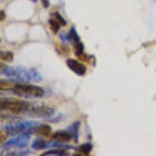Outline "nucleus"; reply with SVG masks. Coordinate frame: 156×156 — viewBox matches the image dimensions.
<instances>
[{
  "label": "nucleus",
  "instance_id": "nucleus-15",
  "mask_svg": "<svg viewBox=\"0 0 156 156\" xmlns=\"http://www.w3.org/2000/svg\"><path fill=\"white\" fill-rule=\"evenodd\" d=\"M14 83L8 80H0V91H10L12 90Z\"/></svg>",
  "mask_w": 156,
  "mask_h": 156
},
{
  "label": "nucleus",
  "instance_id": "nucleus-8",
  "mask_svg": "<svg viewBox=\"0 0 156 156\" xmlns=\"http://www.w3.org/2000/svg\"><path fill=\"white\" fill-rule=\"evenodd\" d=\"M51 138L55 140V141H60V142H67L69 141L73 138V136L69 131H65V130H60L56 131L54 133L51 134Z\"/></svg>",
  "mask_w": 156,
  "mask_h": 156
},
{
  "label": "nucleus",
  "instance_id": "nucleus-17",
  "mask_svg": "<svg viewBox=\"0 0 156 156\" xmlns=\"http://www.w3.org/2000/svg\"><path fill=\"white\" fill-rule=\"evenodd\" d=\"M49 25H50V29H51V30L55 34L58 33V31L60 30L61 24L56 21V19H50V20H49Z\"/></svg>",
  "mask_w": 156,
  "mask_h": 156
},
{
  "label": "nucleus",
  "instance_id": "nucleus-13",
  "mask_svg": "<svg viewBox=\"0 0 156 156\" xmlns=\"http://www.w3.org/2000/svg\"><path fill=\"white\" fill-rule=\"evenodd\" d=\"M92 145L91 143L83 144L77 148L78 153H81L83 154H88L92 151Z\"/></svg>",
  "mask_w": 156,
  "mask_h": 156
},
{
  "label": "nucleus",
  "instance_id": "nucleus-23",
  "mask_svg": "<svg viewBox=\"0 0 156 156\" xmlns=\"http://www.w3.org/2000/svg\"><path fill=\"white\" fill-rule=\"evenodd\" d=\"M5 67V66L3 64H0V72H2V70H3V69Z\"/></svg>",
  "mask_w": 156,
  "mask_h": 156
},
{
  "label": "nucleus",
  "instance_id": "nucleus-6",
  "mask_svg": "<svg viewBox=\"0 0 156 156\" xmlns=\"http://www.w3.org/2000/svg\"><path fill=\"white\" fill-rule=\"evenodd\" d=\"M30 141V134L29 133L20 134L14 138H12L8 141H6L2 146V148L3 150H10L12 148H25L26 146H27Z\"/></svg>",
  "mask_w": 156,
  "mask_h": 156
},
{
  "label": "nucleus",
  "instance_id": "nucleus-21",
  "mask_svg": "<svg viewBox=\"0 0 156 156\" xmlns=\"http://www.w3.org/2000/svg\"><path fill=\"white\" fill-rule=\"evenodd\" d=\"M41 3L44 8H48L50 6V1L49 0H41Z\"/></svg>",
  "mask_w": 156,
  "mask_h": 156
},
{
  "label": "nucleus",
  "instance_id": "nucleus-10",
  "mask_svg": "<svg viewBox=\"0 0 156 156\" xmlns=\"http://www.w3.org/2000/svg\"><path fill=\"white\" fill-rule=\"evenodd\" d=\"M32 148L36 151H41V150H45L46 148L49 147V142L44 141L43 139H36L32 143Z\"/></svg>",
  "mask_w": 156,
  "mask_h": 156
},
{
  "label": "nucleus",
  "instance_id": "nucleus-14",
  "mask_svg": "<svg viewBox=\"0 0 156 156\" xmlns=\"http://www.w3.org/2000/svg\"><path fill=\"white\" fill-rule=\"evenodd\" d=\"M14 58V54L11 51H0V60L6 62H12Z\"/></svg>",
  "mask_w": 156,
  "mask_h": 156
},
{
  "label": "nucleus",
  "instance_id": "nucleus-3",
  "mask_svg": "<svg viewBox=\"0 0 156 156\" xmlns=\"http://www.w3.org/2000/svg\"><path fill=\"white\" fill-rule=\"evenodd\" d=\"M38 125L39 123L37 121L18 120L3 126V128L6 131L8 136H16L24 133L30 134L34 132V129Z\"/></svg>",
  "mask_w": 156,
  "mask_h": 156
},
{
  "label": "nucleus",
  "instance_id": "nucleus-1",
  "mask_svg": "<svg viewBox=\"0 0 156 156\" xmlns=\"http://www.w3.org/2000/svg\"><path fill=\"white\" fill-rule=\"evenodd\" d=\"M1 73L14 81H19L21 83H37L42 80L41 74L38 70L32 68L23 66H5Z\"/></svg>",
  "mask_w": 156,
  "mask_h": 156
},
{
  "label": "nucleus",
  "instance_id": "nucleus-18",
  "mask_svg": "<svg viewBox=\"0 0 156 156\" xmlns=\"http://www.w3.org/2000/svg\"><path fill=\"white\" fill-rule=\"evenodd\" d=\"M54 16H55V17H56V21H58V22L61 24V26H66L67 21L65 20L62 16H61V14H60V13H58V12L54 13Z\"/></svg>",
  "mask_w": 156,
  "mask_h": 156
},
{
  "label": "nucleus",
  "instance_id": "nucleus-5",
  "mask_svg": "<svg viewBox=\"0 0 156 156\" xmlns=\"http://www.w3.org/2000/svg\"><path fill=\"white\" fill-rule=\"evenodd\" d=\"M55 113L52 107L45 105H31L27 115L34 118L48 119L51 117Z\"/></svg>",
  "mask_w": 156,
  "mask_h": 156
},
{
  "label": "nucleus",
  "instance_id": "nucleus-20",
  "mask_svg": "<svg viewBox=\"0 0 156 156\" xmlns=\"http://www.w3.org/2000/svg\"><path fill=\"white\" fill-rule=\"evenodd\" d=\"M60 38H61V39H62V41L68 42V43H69V36H68V34H66L62 33L61 34V35H60Z\"/></svg>",
  "mask_w": 156,
  "mask_h": 156
},
{
  "label": "nucleus",
  "instance_id": "nucleus-22",
  "mask_svg": "<svg viewBox=\"0 0 156 156\" xmlns=\"http://www.w3.org/2000/svg\"><path fill=\"white\" fill-rule=\"evenodd\" d=\"M6 18V13L4 11H0V21H3L5 20Z\"/></svg>",
  "mask_w": 156,
  "mask_h": 156
},
{
  "label": "nucleus",
  "instance_id": "nucleus-24",
  "mask_svg": "<svg viewBox=\"0 0 156 156\" xmlns=\"http://www.w3.org/2000/svg\"><path fill=\"white\" fill-rule=\"evenodd\" d=\"M31 1H33L34 3H37L38 2V0H31Z\"/></svg>",
  "mask_w": 156,
  "mask_h": 156
},
{
  "label": "nucleus",
  "instance_id": "nucleus-19",
  "mask_svg": "<svg viewBox=\"0 0 156 156\" xmlns=\"http://www.w3.org/2000/svg\"><path fill=\"white\" fill-rule=\"evenodd\" d=\"M8 136V133H6V131L3 128H0V144L3 143L6 141Z\"/></svg>",
  "mask_w": 156,
  "mask_h": 156
},
{
  "label": "nucleus",
  "instance_id": "nucleus-16",
  "mask_svg": "<svg viewBox=\"0 0 156 156\" xmlns=\"http://www.w3.org/2000/svg\"><path fill=\"white\" fill-rule=\"evenodd\" d=\"M42 156L45 155H69V153H67L66 151L65 150H52V151H47V152H44L41 154Z\"/></svg>",
  "mask_w": 156,
  "mask_h": 156
},
{
  "label": "nucleus",
  "instance_id": "nucleus-12",
  "mask_svg": "<svg viewBox=\"0 0 156 156\" xmlns=\"http://www.w3.org/2000/svg\"><path fill=\"white\" fill-rule=\"evenodd\" d=\"M68 36H69V43H73V44H75V43H78V42L80 41V37L78 34V32H77L76 29L74 26H73L70 30H69V33L68 34Z\"/></svg>",
  "mask_w": 156,
  "mask_h": 156
},
{
  "label": "nucleus",
  "instance_id": "nucleus-7",
  "mask_svg": "<svg viewBox=\"0 0 156 156\" xmlns=\"http://www.w3.org/2000/svg\"><path fill=\"white\" fill-rule=\"evenodd\" d=\"M66 65L70 70L79 76H83L87 72V67L84 65L80 63L75 59H68L66 61Z\"/></svg>",
  "mask_w": 156,
  "mask_h": 156
},
{
  "label": "nucleus",
  "instance_id": "nucleus-9",
  "mask_svg": "<svg viewBox=\"0 0 156 156\" xmlns=\"http://www.w3.org/2000/svg\"><path fill=\"white\" fill-rule=\"evenodd\" d=\"M34 133H37L38 135L43 136H48L51 134V127L48 124H39L34 129Z\"/></svg>",
  "mask_w": 156,
  "mask_h": 156
},
{
  "label": "nucleus",
  "instance_id": "nucleus-11",
  "mask_svg": "<svg viewBox=\"0 0 156 156\" xmlns=\"http://www.w3.org/2000/svg\"><path fill=\"white\" fill-rule=\"evenodd\" d=\"M80 122L77 121V122H74L72 125L69 126V128H68V130L69 131V133H71L72 136H73V138L74 139L75 142L78 141V139H79V131H80Z\"/></svg>",
  "mask_w": 156,
  "mask_h": 156
},
{
  "label": "nucleus",
  "instance_id": "nucleus-25",
  "mask_svg": "<svg viewBox=\"0 0 156 156\" xmlns=\"http://www.w3.org/2000/svg\"><path fill=\"white\" fill-rule=\"evenodd\" d=\"M0 42H1V38H0Z\"/></svg>",
  "mask_w": 156,
  "mask_h": 156
},
{
  "label": "nucleus",
  "instance_id": "nucleus-2",
  "mask_svg": "<svg viewBox=\"0 0 156 156\" xmlns=\"http://www.w3.org/2000/svg\"><path fill=\"white\" fill-rule=\"evenodd\" d=\"M31 103L26 101L12 99V98H0V112H10L15 115L26 114L31 106Z\"/></svg>",
  "mask_w": 156,
  "mask_h": 156
},
{
  "label": "nucleus",
  "instance_id": "nucleus-4",
  "mask_svg": "<svg viewBox=\"0 0 156 156\" xmlns=\"http://www.w3.org/2000/svg\"><path fill=\"white\" fill-rule=\"evenodd\" d=\"M12 91L18 97H23L26 99L41 98L45 95V91L44 88L36 85L16 83L14 85Z\"/></svg>",
  "mask_w": 156,
  "mask_h": 156
}]
</instances>
